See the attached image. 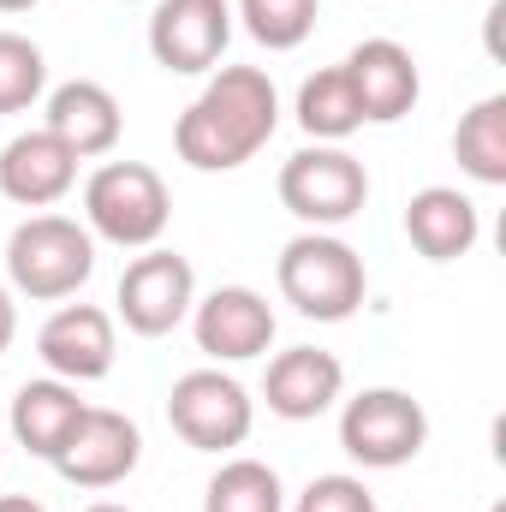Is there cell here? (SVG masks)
I'll return each instance as SVG.
<instances>
[{"label":"cell","instance_id":"obj_19","mask_svg":"<svg viewBox=\"0 0 506 512\" xmlns=\"http://www.w3.org/2000/svg\"><path fill=\"white\" fill-rule=\"evenodd\" d=\"M298 126L310 131L316 143H340V137H352V131L364 126V108L352 96L346 66H328V72L304 78V90H298Z\"/></svg>","mask_w":506,"mask_h":512},{"label":"cell","instance_id":"obj_29","mask_svg":"<svg viewBox=\"0 0 506 512\" xmlns=\"http://www.w3.org/2000/svg\"><path fill=\"white\" fill-rule=\"evenodd\" d=\"M489 512H506V507H489Z\"/></svg>","mask_w":506,"mask_h":512},{"label":"cell","instance_id":"obj_25","mask_svg":"<svg viewBox=\"0 0 506 512\" xmlns=\"http://www.w3.org/2000/svg\"><path fill=\"white\" fill-rule=\"evenodd\" d=\"M12 334H18V304H12V286H0V352L12 346Z\"/></svg>","mask_w":506,"mask_h":512},{"label":"cell","instance_id":"obj_5","mask_svg":"<svg viewBox=\"0 0 506 512\" xmlns=\"http://www.w3.org/2000/svg\"><path fill=\"white\" fill-rule=\"evenodd\" d=\"M429 441V411L405 387H364L340 411V447L364 471H399L423 453Z\"/></svg>","mask_w":506,"mask_h":512},{"label":"cell","instance_id":"obj_30","mask_svg":"<svg viewBox=\"0 0 506 512\" xmlns=\"http://www.w3.org/2000/svg\"><path fill=\"white\" fill-rule=\"evenodd\" d=\"M0 459H6V453H0Z\"/></svg>","mask_w":506,"mask_h":512},{"label":"cell","instance_id":"obj_21","mask_svg":"<svg viewBox=\"0 0 506 512\" xmlns=\"http://www.w3.org/2000/svg\"><path fill=\"white\" fill-rule=\"evenodd\" d=\"M203 512H286V489H280L274 465L227 459L203 489Z\"/></svg>","mask_w":506,"mask_h":512},{"label":"cell","instance_id":"obj_9","mask_svg":"<svg viewBox=\"0 0 506 512\" xmlns=\"http://www.w3.org/2000/svg\"><path fill=\"white\" fill-rule=\"evenodd\" d=\"M120 322H126L131 334H143V340H161V334H173L185 316H191V304H197V274H191V262L179 251H149L126 262V274H120Z\"/></svg>","mask_w":506,"mask_h":512},{"label":"cell","instance_id":"obj_22","mask_svg":"<svg viewBox=\"0 0 506 512\" xmlns=\"http://www.w3.org/2000/svg\"><path fill=\"white\" fill-rule=\"evenodd\" d=\"M48 84V60L30 36L0 30V114H24Z\"/></svg>","mask_w":506,"mask_h":512},{"label":"cell","instance_id":"obj_8","mask_svg":"<svg viewBox=\"0 0 506 512\" xmlns=\"http://www.w3.org/2000/svg\"><path fill=\"white\" fill-rule=\"evenodd\" d=\"M143 459V435L126 411H108V405H84V417L72 423V435L54 447V471L78 489H114L126 483Z\"/></svg>","mask_w":506,"mask_h":512},{"label":"cell","instance_id":"obj_26","mask_svg":"<svg viewBox=\"0 0 506 512\" xmlns=\"http://www.w3.org/2000/svg\"><path fill=\"white\" fill-rule=\"evenodd\" d=\"M0 512H48V507L30 501V495H0Z\"/></svg>","mask_w":506,"mask_h":512},{"label":"cell","instance_id":"obj_6","mask_svg":"<svg viewBox=\"0 0 506 512\" xmlns=\"http://www.w3.org/2000/svg\"><path fill=\"white\" fill-rule=\"evenodd\" d=\"M280 203L322 233V227L352 221L370 203V173H364L358 155H346L334 143H316V149H298L280 167Z\"/></svg>","mask_w":506,"mask_h":512},{"label":"cell","instance_id":"obj_2","mask_svg":"<svg viewBox=\"0 0 506 512\" xmlns=\"http://www.w3.org/2000/svg\"><path fill=\"white\" fill-rule=\"evenodd\" d=\"M274 280H280V298L310 322H346L370 286L364 256L334 233H298L274 262Z\"/></svg>","mask_w":506,"mask_h":512},{"label":"cell","instance_id":"obj_4","mask_svg":"<svg viewBox=\"0 0 506 512\" xmlns=\"http://www.w3.org/2000/svg\"><path fill=\"white\" fill-rule=\"evenodd\" d=\"M90 274H96V239L72 215H30L24 227H12V239H6L12 292L54 304V298H72Z\"/></svg>","mask_w":506,"mask_h":512},{"label":"cell","instance_id":"obj_28","mask_svg":"<svg viewBox=\"0 0 506 512\" xmlns=\"http://www.w3.org/2000/svg\"><path fill=\"white\" fill-rule=\"evenodd\" d=\"M84 512H131V507H120V501H96V507H84Z\"/></svg>","mask_w":506,"mask_h":512},{"label":"cell","instance_id":"obj_3","mask_svg":"<svg viewBox=\"0 0 506 512\" xmlns=\"http://www.w3.org/2000/svg\"><path fill=\"white\" fill-rule=\"evenodd\" d=\"M84 221H90V239H108L120 251H149L167 233V221H173L167 179L149 161L96 167L90 185H84Z\"/></svg>","mask_w":506,"mask_h":512},{"label":"cell","instance_id":"obj_18","mask_svg":"<svg viewBox=\"0 0 506 512\" xmlns=\"http://www.w3.org/2000/svg\"><path fill=\"white\" fill-rule=\"evenodd\" d=\"M84 417V399L78 387L48 376V382H24L12 399V441L30 453V459H54V447L72 435V423Z\"/></svg>","mask_w":506,"mask_h":512},{"label":"cell","instance_id":"obj_23","mask_svg":"<svg viewBox=\"0 0 506 512\" xmlns=\"http://www.w3.org/2000/svg\"><path fill=\"white\" fill-rule=\"evenodd\" d=\"M239 18L262 48L286 54L316 30V0H239Z\"/></svg>","mask_w":506,"mask_h":512},{"label":"cell","instance_id":"obj_14","mask_svg":"<svg viewBox=\"0 0 506 512\" xmlns=\"http://www.w3.org/2000/svg\"><path fill=\"white\" fill-rule=\"evenodd\" d=\"M78 185V155L54 131H18L0 149V197L18 209H48Z\"/></svg>","mask_w":506,"mask_h":512},{"label":"cell","instance_id":"obj_1","mask_svg":"<svg viewBox=\"0 0 506 512\" xmlns=\"http://www.w3.org/2000/svg\"><path fill=\"white\" fill-rule=\"evenodd\" d=\"M280 126V96L268 72L256 66H215V78L197 90V102L179 114L173 149L197 173H233L245 167L256 149Z\"/></svg>","mask_w":506,"mask_h":512},{"label":"cell","instance_id":"obj_20","mask_svg":"<svg viewBox=\"0 0 506 512\" xmlns=\"http://www.w3.org/2000/svg\"><path fill=\"white\" fill-rule=\"evenodd\" d=\"M453 155L477 185H506V96H483L459 131H453Z\"/></svg>","mask_w":506,"mask_h":512},{"label":"cell","instance_id":"obj_7","mask_svg":"<svg viewBox=\"0 0 506 512\" xmlns=\"http://www.w3.org/2000/svg\"><path fill=\"white\" fill-rule=\"evenodd\" d=\"M167 423H173V435H179L185 447H197V453H227V447H239V441L251 435L256 411H251V393L233 382V376H221V370H191V376H179L173 393H167Z\"/></svg>","mask_w":506,"mask_h":512},{"label":"cell","instance_id":"obj_13","mask_svg":"<svg viewBox=\"0 0 506 512\" xmlns=\"http://www.w3.org/2000/svg\"><path fill=\"white\" fill-rule=\"evenodd\" d=\"M36 352L60 382H102L114 370V352H120L114 346V316L96 310V304H66L42 322Z\"/></svg>","mask_w":506,"mask_h":512},{"label":"cell","instance_id":"obj_10","mask_svg":"<svg viewBox=\"0 0 506 512\" xmlns=\"http://www.w3.org/2000/svg\"><path fill=\"white\" fill-rule=\"evenodd\" d=\"M227 42H233V6L227 0H155V12H149V54L179 78L215 72Z\"/></svg>","mask_w":506,"mask_h":512},{"label":"cell","instance_id":"obj_12","mask_svg":"<svg viewBox=\"0 0 506 512\" xmlns=\"http://www.w3.org/2000/svg\"><path fill=\"white\" fill-rule=\"evenodd\" d=\"M191 328H197V346L215 358V364H245L262 358L274 346V310L268 298L251 286H215L203 304H191Z\"/></svg>","mask_w":506,"mask_h":512},{"label":"cell","instance_id":"obj_11","mask_svg":"<svg viewBox=\"0 0 506 512\" xmlns=\"http://www.w3.org/2000/svg\"><path fill=\"white\" fill-rule=\"evenodd\" d=\"M340 66H346V78H352V96H358V108H364V126H393V120H405V114L417 108V96H423V78H417L411 48H399L393 36L358 42Z\"/></svg>","mask_w":506,"mask_h":512},{"label":"cell","instance_id":"obj_24","mask_svg":"<svg viewBox=\"0 0 506 512\" xmlns=\"http://www.w3.org/2000/svg\"><path fill=\"white\" fill-rule=\"evenodd\" d=\"M292 512H376V495L358 477H316Z\"/></svg>","mask_w":506,"mask_h":512},{"label":"cell","instance_id":"obj_15","mask_svg":"<svg viewBox=\"0 0 506 512\" xmlns=\"http://www.w3.org/2000/svg\"><path fill=\"white\" fill-rule=\"evenodd\" d=\"M346 387V364L334 352H316V346H292V352H274L268 376H262V399L274 417L286 423H310L322 417Z\"/></svg>","mask_w":506,"mask_h":512},{"label":"cell","instance_id":"obj_17","mask_svg":"<svg viewBox=\"0 0 506 512\" xmlns=\"http://www.w3.org/2000/svg\"><path fill=\"white\" fill-rule=\"evenodd\" d=\"M483 221H477V203L453 185H423L411 203H405V239L429 262H459V256L477 245Z\"/></svg>","mask_w":506,"mask_h":512},{"label":"cell","instance_id":"obj_16","mask_svg":"<svg viewBox=\"0 0 506 512\" xmlns=\"http://www.w3.org/2000/svg\"><path fill=\"white\" fill-rule=\"evenodd\" d=\"M120 126H126V114H120L114 90L96 84V78H72V84H60V90L48 96V131H54L78 161L108 155V149L120 143Z\"/></svg>","mask_w":506,"mask_h":512},{"label":"cell","instance_id":"obj_27","mask_svg":"<svg viewBox=\"0 0 506 512\" xmlns=\"http://www.w3.org/2000/svg\"><path fill=\"white\" fill-rule=\"evenodd\" d=\"M36 0H0V12H30Z\"/></svg>","mask_w":506,"mask_h":512}]
</instances>
